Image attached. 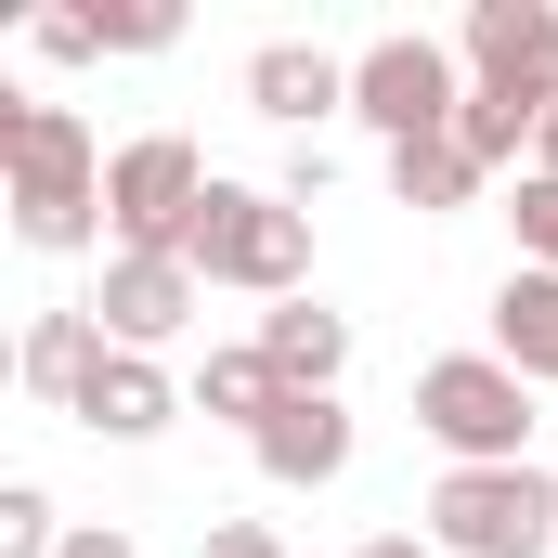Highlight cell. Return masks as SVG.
Wrapping results in <instances>:
<instances>
[{
	"label": "cell",
	"instance_id": "7",
	"mask_svg": "<svg viewBox=\"0 0 558 558\" xmlns=\"http://www.w3.org/2000/svg\"><path fill=\"white\" fill-rule=\"evenodd\" d=\"M468 92H520L558 105V0H468V39H454Z\"/></svg>",
	"mask_w": 558,
	"mask_h": 558
},
{
	"label": "cell",
	"instance_id": "11",
	"mask_svg": "<svg viewBox=\"0 0 558 558\" xmlns=\"http://www.w3.org/2000/svg\"><path fill=\"white\" fill-rule=\"evenodd\" d=\"M338 105H351V65H338V52H312V39H260V52H247V118L312 131V118H338Z\"/></svg>",
	"mask_w": 558,
	"mask_h": 558
},
{
	"label": "cell",
	"instance_id": "2",
	"mask_svg": "<svg viewBox=\"0 0 558 558\" xmlns=\"http://www.w3.org/2000/svg\"><path fill=\"white\" fill-rule=\"evenodd\" d=\"M182 260L247 299H312V208H286V182H208Z\"/></svg>",
	"mask_w": 558,
	"mask_h": 558
},
{
	"label": "cell",
	"instance_id": "8",
	"mask_svg": "<svg viewBox=\"0 0 558 558\" xmlns=\"http://www.w3.org/2000/svg\"><path fill=\"white\" fill-rule=\"evenodd\" d=\"M195 299H208V274H195V260L118 247V260H105V286H92V325H105V351H169V338L195 325Z\"/></svg>",
	"mask_w": 558,
	"mask_h": 558
},
{
	"label": "cell",
	"instance_id": "10",
	"mask_svg": "<svg viewBox=\"0 0 558 558\" xmlns=\"http://www.w3.org/2000/svg\"><path fill=\"white\" fill-rule=\"evenodd\" d=\"M65 416L92 428V441H156V428L182 416V377H169L156 351H105V364L78 377V403H65Z\"/></svg>",
	"mask_w": 558,
	"mask_h": 558
},
{
	"label": "cell",
	"instance_id": "19",
	"mask_svg": "<svg viewBox=\"0 0 558 558\" xmlns=\"http://www.w3.org/2000/svg\"><path fill=\"white\" fill-rule=\"evenodd\" d=\"M507 221H520V274H558V182H546V169H520Z\"/></svg>",
	"mask_w": 558,
	"mask_h": 558
},
{
	"label": "cell",
	"instance_id": "9",
	"mask_svg": "<svg viewBox=\"0 0 558 558\" xmlns=\"http://www.w3.org/2000/svg\"><path fill=\"white\" fill-rule=\"evenodd\" d=\"M351 441H364V428H351V403H338V390H286L274 428H260L247 454H260V481H286V494H325V481L351 468Z\"/></svg>",
	"mask_w": 558,
	"mask_h": 558
},
{
	"label": "cell",
	"instance_id": "1",
	"mask_svg": "<svg viewBox=\"0 0 558 558\" xmlns=\"http://www.w3.org/2000/svg\"><path fill=\"white\" fill-rule=\"evenodd\" d=\"M0 182H13V234L39 260L105 234V156H92L78 105H0Z\"/></svg>",
	"mask_w": 558,
	"mask_h": 558
},
{
	"label": "cell",
	"instance_id": "4",
	"mask_svg": "<svg viewBox=\"0 0 558 558\" xmlns=\"http://www.w3.org/2000/svg\"><path fill=\"white\" fill-rule=\"evenodd\" d=\"M441 558H558V481L546 468H441L428 481Z\"/></svg>",
	"mask_w": 558,
	"mask_h": 558
},
{
	"label": "cell",
	"instance_id": "13",
	"mask_svg": "<svg viewBox=\"0 0 558 558\" xmlns=\"http://www.w3.org/2000/svg\"><path fill=\"white\" fill-rule=\"evenodd\" d=\"M260 351H274L286 390H338V377H351V312H325V299H274V312H260Z\"/></svg>",
	"mask_w": 558,
	"mask_h": 558
},
{
	"label": "cell",
	"instance_id": "24",
	"mask_svg": "<svg viewBox=\"0 0 558 558\" xmlns=\"http://www.w3.org/2000/svg\"><path fill=\"white\" fill-rule=\"evenodd\" d=\"M351 558H441V546H428V533H364Z\"/></svg>",
	"mask_w": 558,
	"mask_h": 558
},
{
	"label": "cell",
	"instance_id": "16",
	"mask_svg": "<svg viewBox=\"0 0 558 558\" xmlns=\"http://www.w3.org/2000/svg\"><path fill=\"white\" fill-rule=\"evenodd\" d=\"M390 195H403L416 221H454V208L481 195V169H468V143H403V156H390Z\"/></svg>",
	"mask_w": 558,
	"mask_h": 558
},
{
	"label": "cell",
	"instance_id": "14",
	"mask_svg": "<svg viewBox=\"0 0 558 558\" xmlns=\"http://www.w3.org/2000/svg\"><path fill=\"white\" fill-rule=\"evenodd\" d=\"M274 403H286V377H274V351H260V338H234V351H208V364H195V416H221V428H247V441H260Z\"/></svg>",
	"mask_w": 558,
	"mask_h": 558
},
{
	"label": "cell",
	"instance_id": "5",
	"mask_svg": "<svg viewBox=\"0 0 558 558\" xmlns=\"http://www.w3.org/2000/svg\"><path fill=\"white\" fill-rule=\"evenodd\" d=\"M351 118L390 143V156H403V143H454V118H468V65H454L441 39L403 26V39L351 52Z\"/></svg>",
	"mask_w": 558,
	"mask_h": 558
},
{
	"label": "cell",
	"instance_id": "3",
	"mask_svg": "<svg viewBox=\"0 0 558 558\" xmlns=\"http://www.w3.org/2000/svg\"><path fill=\"white\" fill-rule=\"evenodd\" d=\"M416 428L441 441V468H533V377L507 351H441L416 377Z\"/></svg>",
	"mask_w": 558,
	"mask_h": 558
},
{
	"label": "cell",
	"instance_id": "17",
	"mask_svg": "<svg viewBox=\"0 0 558 558\" xmlns=\"http://www.w3.org/2000/svg\"><path fill=\"white\" fill-rule=\"evenodd\" d=\"M533 131H546V105H520V92H468V118H454V143H468V169H481V182H494Z\"/></svg>",
	"mask_w": 558,
	"mask_h": 558
},
{
	"label": "cell",
	"instance_id": "12",
	"mask_svg": "<svg viewBox=\"0 0 558 558\" xmlns=\"http://www.w3.org/2000/svg\"><path fill=\"white\" fill-rule=\"evenodd\" d=\"M105 364V325H92V299H52V312H26V338H13V377H26V403H78V377Z\"/></svg>",
	"mask_w": 558,
	"mask_h": 558
},
{
	"label": "cell",
	"instance_id": "23",
	"mask_svg": "<svg viewBox=\"0 0 558 558\" xmlns=\"http://www.w3.org/2000/svg\"><path fill=\"white\" fill-rule=\"evenodd\" d=\"M52 558H143V546L118 533V520H65V546H52Z\"/></svg>",
	"mask_w": 558,
	"mask_h": 558
},
{
	"label": "cell",
	"instance_id": "21",
	"mask_svg": "<svg viewBox=\"0 0 558 558\" xmlns=\"http://www.w3.org/2000/svg\"><path fill=\"white\" fill-rule=\"evenodd\" d=\"M26 39H39V52H52V65H92V52H105V26H92V13H39V26H26Z\"/></svg>",
	"mask_w": 558,
	"mask_h": 558
},
{
	"label": "cell",
	"instance_id": "15",
	"mask_svg": "<svg viewBox=\"0 0 558 558\" xmlns=\"http://www.w3.org/2000/svg\"><path fill=\"white\" fill-rule=\"evenodd\" d=\"M494 351L520 377H558V274H507L494 286Z\"/></svg>",
	"mask_w": 558,
	"mask_h": 558
},
{
	"label": "cell",
	"instance_id": "25",
	"mask_svg": "<svg viewBox=\"0 0 558 558\" xmlns=\"http://www.w3.org/2000/svg\"><path fill=\"white\" fill-rule=\"evenodd\" d=\"M533 169H546V182H558V105H546V131H533Z\"/></svg>",
	"mask_w": 558,
	"mask_h": 558
},
{
	"label": "cell",
	"instance_id": "18",
	"mask_svg": "<svg viewBox=\"0 0 558 558\" xmlns=\"http://www.w3.org/2000/svg\"><path fill=\"white\" fill-rule=\"evenodd\" d=\"M52 546H65L52 494H39V481H0V558H52Z\"/></svg>",
	"mask_w": 558,
	"mask_h": 558
},
{
	"label": "cell",
	"instance_id": "20",
	"mask_svg": "<svg viewBox=\"0 0 558 558\" xmlns=\"http://www.w3.org/2000/svg\"><path fill=\"white\" fill-rule=\"evenodd\" d=\"M92 26H105V52H169V39H182L169 0H118V13H92Z\"/></svg>",
	"mask_w": 558,
	"mask_h": 558
},
{
	"label": "cell",
	"instance_id": "22",
	"mask_svg": "<svg viewBox=\"0 0 558 558\" xmlns=\"http://www.w3.org/2000/svg\"><path fill=\"white\" fill-rule=\"evenodd\" d=\"M195 558H286V533H274V520H208Z\"/></svg>",
	"mask_w": 558,
	"mask_h": 558
},
{
	"label": "cell",
	"instance_id": "6",
	"mask_svg": "<svg viewBox=\"0 0 558 558\" xmlns=\"http://www.w3.org/2000/svg\"><path fill=\"white\" fill-rule=\"evenodd\" d=\"M208 182H221V169H208L182 131L118 143V156H105V234H118V247H156V260H182V234H195Z\"/></svg>",
	"mask_w": 558,
	"mask_h": 558
}]
</instances>
